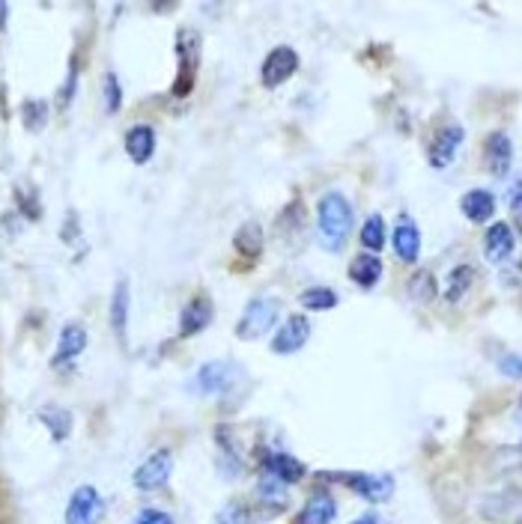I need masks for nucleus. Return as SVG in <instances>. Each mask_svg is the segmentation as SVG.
I'll use <instances>...</instances> for the list:
<instances>
[{
    "mask_svg": "<svg viewBox=\"0 0 522 524\" xmlns=\"http://www.w3.org/2000/svg\"><path fill=\"white\" fill-rule=\"evenodd\" d=\"M263 465H266V474L278 483H299L305 477V465L299 459H293L290 453H266L263 456Z\"/></svg>",
    "mask_w": 522,
    "mask_h": 524,
    "instance_id": "obj_13",
    "label": "nucleus"
},
{
    "mask_svg": "<svg viewBox=\"0 0 522 524\" xmlns=\"http://www.w3.org/2000/svg\"><path fill=\"white\" fill-rule=\"evenodd\" d=\"M215 524H251V515L242 503H227L224 510L215 515Z\"/></svg>",
    "mask_w": 522,
    "mask_h": 524,
    "instance_id": "obj_29",
    "label": "nucleus"
},
{
    "mask_svg": "<svg viewBox=\"0 0 522 524\" xmlns=\"http://www.w3.org/2000/svg\"><path fill=\"white\" fill-rule=\"evenodd\" d=\"M126 153L135 164H144L156 153V131L153 126H135L126 135Z\"/></svg>",
    "mask_w": 522,
    "mask_h": 524,
    "instance_id": "obj_18",
    "label": "nucleus"
},
{
    "mask_svg": "<svg viewBox=\"0 0 522 524\" xmlns=\"http://www.w3.org/2000/svg\"><path fill=\"white\" fill-rule=\"evenodd\" d=\"M39 420L48 426L51 435H55V441H63L69 432H72V414L66 412V408H57V405H48L39 412Z\"/></svg>",
    "mask_w": 522,
    "mask_h": 524,
    "instance_id": "obj_23",
    "label": "nucleus"
},
{
    "mask_svg": "<svg viewBox=\"0 0 522 524\" xmlns=\"http://www.w3.org/2000/svg\"><path fill=\"white\" fill-rule=\"evenodd\" d=\"M131 524H173V519L162 510H153V506H147V510H140Z\"/></svg>",
    "mask_w": 522,
    "mask_h": 524,
    "instance_id": "obj_30",
    "label": "nucleus"
},
{
    "mask_svg": "<svg viewBox=\"0 0 522 524\" xmlns=\"http://www.w3.org/2000/svg\"><path fill=\"white\" fill-rule=\"evenodd\" d=\"M257 492H260V497L263 501H272L275 506H284L287 503V492H284V483H278V479H272V477H266L260 483V488H257Z\"/></svg>",
    "mask_w": 522,
    "mask_h": 524,
    "instance_id": "obj_28",
    "label": "nucleus"
},
{
    "mask_svg": "<svg viewBox=\"0 0 522 524\" xmlns=\"http://www.w3.org/2000/svg\"><path fill=\"white\" fill-rule=\"evenodd\" d=\"M311 337V322L305 316H290L284 325L278 328L275 340H272V352L275 354H293L307 343Z\"/></svg>",
    "mask_w": 522,
    "mask_h": 524,
    "instance_id": "obj_8",
    "label": "nucleus"
},
{
    "mask_svg": "<svg viewBox=\"0 0 522 524\" xmlns=\"http://www.w3.org/2000/svg\"><path fill=\"white\" fill-rule=\"evenodd\" d=\"M278 310H281V304L275 298L248 301L242 319L236 322V337H242V340H257V337L272 331V325H275V319H278Z\"/></svg>",
    "mask_w": 522,
    "mask_h": 524,
    "instance_id": "obj_3",
    "label": "nucleus"
},
{
    "mask_svg": "<svg viewBox=\"0 0 522 524\" xmlns=\"http://www.w3.org/2000/svg\"><path fill=\"white\" fill-rule=\"evenodd\" d=\"M352 524H379V521L374 519V515H361V519H356Z\"/></svg>",
    "mask_w": 522,
    "mask_h": 524,
    "instance_id": "obj_35",
    "label": "nucleus"
},
{
    "mask_svg": "<svg viewBox=\"0 0 522 524\" xmlns=\"http://www.w3.org/2000/svg\"><path fill=\"white\" fill-rule=\"evenodd\" d=\"M385 242H388V229H385L383 215H370L365 220V227H361V245H365L367 251H383Z\"/></svg>",
    "mask_w": 522,
    "mask_h": 524,
    "instance_id": "obj_24",
    "label": "nucleus"
},
{
    "mask_svg": "<svg viewBox=\"0 0 522 524\" xmlns=\"http://www.w3.org/2000/svg\"><path fill=\"white\" fill-rule=\"evenodd\" d=\"M46 113H48V108H46L42 102H28V104H24V117H28V122H30L33 129H39V126H42Z\"/></svg>",
    "mask_w": 522,
    "mask_h": 524,
    "instance_id": "obj_31",
    "label": "nucleus"
},
{
    "mask_svg": "<svg viewBox=\"0 0 522 524\" xmlns=\"http://www.w3.org/2000/svg\"><path fill=\"white\" fill-rule=\"evenodd\" d=\"M463 137H466V131L463 126H457V122L442 126L430 144V164L436 167V171H448V167L454 164L459 146H463Z\"/></svg>",
    "mask_w": 522,
    "mask_h": 524,
    "instance_id": "obj_7",
    "label": "nucleus"
},
{
    "mask_svg": "<svg viewBox=\"0 0 522 524\" xmlns=\"http://www.w3.org/2000/svg\"><path fill=\"white\" fill-rule=\"evenodd\" d=\"M236 251L245 256V260H257L263 251V229L257 227V224H245V227H239V233H236Z\"/></svg>",
    "mask_w": 522,
    "mask_h": 524,
    "instance_id": "obj_22",
    "label": "nucleus"
},
{
    "mask_svg": "<svg viewBox=\"0 0 522 524\" xmlns=\"http://www.w3.org/2000/svg\"><path fill=\"white\" fill-rule=\"evenodd\" d=\"M126 325H129V283L120 280L111 295V328L117 337H126Z\"/></svg>",
    "mask_w": 522,
    "mask_h": 524,
    "instance_id": "obj_20",
    "label": "nucleus"
},
{
    "mask_svg": "<svg viewBox=\"0 0 522 524\" xmlns=\"http://www.w3.org/2000/svg\"><path fill=\"white\" fill-rule=\"evenodd\" d=\"M510 212L519 218V182H513V188H510Z\"/></svg>",
    "mask_w": 522,
    "mask_h": 524,
    "instance_id": "obj_34",
    "label": "nucleus"
},
{
    "mask_svg": "<svg viewBox=\"0 0 522 524\" xmlns=\"http://www.w3.org/2000/svg\"><path fill=\"white\" fill-rule=\"evenodd\" d=\"M472 283H475V271H472V265H457V269L450 271L448 287H445V301H448V304H459L466 292L472 289Z\"/></svg>",
    "mask_w": 522,
    "mask_h": 524,
    "instance_id": "obj_21",
    "label": "nucleus"
},
{
    "mask_svg": "<svg viewBox=\"0 0 522 524\" xmlns=\"http://www.w3.org/2000/svg\"><path fill=\"white\" fill-rule=\"evenodd\" d=\"M105 515V501L93 486L75 488L66 503V524H99Z\"/></svg>",
    "mask_w": 522,
    "mask_h": 524,
    "instance_id": "obj_5",
    "label": "nucleus"
},
{
    "mask_svg": "<svg viewBox=\"0 0 522 524\" xmlns=\"http://www.w3.org/2000/svg\"><path fill=\"white\" fill-rule=\"evenodd\" d=\"M75 78H78V72H75V66H72V69H69L66 87H63V90H60V108H66V104H69V99H72V96H69V93L75 90Z\"/></svg>",
    "mask_w": 522,
    "mask_h": 524,
    "instance_id": "obj_33",
    "label": "nucleus"
},
{
    "mask_svg": "<svg viewBox=\"0 0 522 524\" xmlns=\"http://www.w3.org/2000/svg\"><path fill=\"white\" fill-rule=\"evenodd\" d=\"M212 322V301L209 298H191L189 304L182 307V316H180V334L182 337H194L200 334L203 328Z\"/></svg>",
    "mask_w": 522,
    "mask_h": 524,
    "instance_id": "obj_14",
    "label": "nucleus"
},
{
    "mask_svg": "<svg viewBox=\"0 0 522 524\" xmlns=\"http://www.w3.org/2000/svg\"><path fill=\"white\" fill-rule=\"evenodd\" d=\"M484 158H486V167H490V173H495V176L508 173V167H510V158H513L510 137H508V135H501V131H495V135H490V137H486Z\"/></svg>",
    "mask_w": 522,
    "mask_h": 524,
    "instance_id": "obj_16",
    "label": "nucleus"
},
{
    "mask_svg": "<svg viewBox=\"0 0 522 524\" xmlns=\"http://www.w3.org/2000/svg\"><path fill=\"white\" fill-rule=\"evenodd\" d=\"M343 483L374 503L385 501V497L394 492V479L385 474H349V477H343Z\"/></svg>",
    "mask_w": 522,
    "mask_h": 524,
    "instance_id": "obj_12",
    "label": "nucleus"
},
{
    "mask_svg": "<svg viewBox=\"0 0 522 524\" xmlns=\"http://www.w3.org/2000/svg\"><path fill=\"white\" fill-rule=\"evenodd\" d=\"M392 245H394V254L400 256L403 262H418L421 233H418V224H415L409 215H400V220H397L394 236H392Z\"/></svg>",
    "mask_w": 522,
    "mask_h": 524,
    "instance_id": "obj_9",
    "label": "nucleus"
},
{
    "mask_svg": "<svg viewBox=\"0 0 522 524\" xmlns=\"http://www.w3.org/2000/svg\"><path fill=\"white\" fill-rule=\"evenodd\" d=\"M171 470H173V453L167 447L156 450L144 465H138L135 486L140 488V492H156V488H162L167 479H171Z\"/></svg>",
    "mask_w": 522,
    "mask_h": 524,
    "instance_id": "obj_6",
    "label": "nucleus"
},
{
    "mask_svg": "<svg viewBox=\"0 0 522 524\" xmlns=\"http://www.w3.org/2000/svg\"><path fill=\"white\" fill-rule=\"evenodd\" d=\"M513 245H517V236H513L510 224H504V220H499V224H493L490 229H486L484 254H486V260L490 262L501 265L513 254Z\"/></svg>",
    "mask_w": 522,
    "mask_h": 524,
    "instance_id": "obj_11",
    "label": "nucleus"
},
{
    "mask_svg": "<svg viewBox=\"0 0 522 524\" xmlns=\"http://www.w3.org/2000/svg\"><path fill=\"white\" fill-rule=\"evenodd\" d=\"M406 292H409L415 301L427 304V301L436 298V280H433L430 271H418V274H412L409 283H406Z\"/></svg>",
    "mask_w": 522,
    "mask_h": 524,
    "instance_id": "obj_26",
    "label": "nucleus"
},
{
    "mask_svg": "<svg viewBox=\"0 0 522 524\" xmlns=\"http://www.w3.org/2000/svg\"><path fill=\"white\" fill-rule=\"evenodd\" d=\"M459 209H463V215L468 220H475V224H484V220H490L495 215V197L490 191L484 188H475L463 194V200H459Z\"/></svg>",
    "mask_w": 522,
    "mask_h": 524,
    "instance_id": "obj_17",
    "label": "nucleus"
},
{
    "mask_svg": "<svg viewBox=\"0 0 522 524\" xmlns=\"http://www.w3.org/2000/svg\"><path fill=\"white\" fill-rule=\"evenodd\" d=\"M84 345H87V328L81 322H66L63 331H60V340H57L55 367H66V363H72L78 354L84 352Z\"/></svg>",
    "mask_w": 522,
    "mask_h": 524,
    "instance_id": "obj_10",
    "label": "nucleus"
},
{
    "mask_svg": "<svg viewBox=\"0 0 522 524\" xmlns=\"http://www.w3.org/2000/svg\"><path fill=\"white\" fill-rule=\"evenodd\" d=\"M120 104H122V87L117 81V75L108 72V75H105V111L117 113Z\"/></svg>",
    "mask_w": 522,
    "mask_h": 524,
    "instance_id": "obj_27",
    "label": "nucleus"
},
{
    "mask_svg": "<svg viewBox=\"0 0 522 524\" xmlns=\"http://www.w3.org/2000/svg\"><path fill=\"white\" fill-rule=\"evenodd\" d=\"M299 301H302L305 310H316V313H325V310L338 307V292L329 289V287H314V289H305Z\"/></svg>",
    "mask_w": 522,
    "mask_h": 524,
    "instance_id": "obj_25",
    "label": "nucleus"
},
{
    "mask_svg": "<svg viewBox=\"0 0 522 524\" xmlns=\"http://www.w3.org/2000/svg\"><path fill=\"white\" fill-rule=\"evenodd\" d=\"M334 515H338V501L329 492H316L299 512V524H332Z\"/></svg>",
    "mask_w": 522,
    "mask_h": 524,
    "instance_id": "obj_15",
    "label": "nucleus"
},
{
    "mask_svg": "<svg viewBox=\"0 0 522 524\" xmlns=\"http://www.w3.org/2000/svg\"><path fill=\"white\" fill-rule=\"evenodd\" d=\"M299 69V54L290 46H278L272 48L266 60H263L260 66V81L263 87H269V90H275V87H281L284 81H290V78L296 75Z\"/></svg>",
    "mask_w": 522,
    "mask_h": 524,
    "instance_id": "obj_4",
    "label": "nucleus"
},
{
    "mask_svg": "<svg viewBox=\"0 0 522 524\" xmlns=\"http://www.w3.org/2000/svg\"><path fill=\"white\" fill-rule=\"evenodd\" d=\"M316 229H320V245L325 251L338 254L347 247L352 229V206L341 191L323 194L316 203Z\"/></svg>",
    "mask_w": 522,
    "mask_h": 524,
    "instance_id": "obj_1",
    "label": "nucleus"
},
{
    "mask_svg": "<svg viewBox=\"0 0 522 524\" xmlns=\"http://www.w3.org/2000/svg\"><path fill=\"white\" fill-rule=\"evenodd\" d=\"M349 278L358 283L361 289H374L379 278H383V260H376L374 254H361L349 265Z\"/></svg>",
    "mask_w": 522,
    "mask_h": 524,
    "instance_id": "obj_19",
    "label": "nucleus"
},
{
    "mask_svg": "<svg viewBox=\"0 0 522 524\" xmlns=\"http://www.w3.org/2000/svg\"><path fill=\"white\" fill-rule=\"evenodd\" d=\"M499 370L508 372L510 378H519V358H517V354H508V358L499 361Z\"/></svg>",
    "mask_w": 522,
    "mask_h": 524,
    "instance_id": "obj_32",
    "label": "nucleus"
},
{
    "mask_svg": "<svg viewBox=\"0 0 522 524\" xmlns=\"http://www.w3.org/2000/svg\"><path fill=\"white\" fill-rule=\"evenodd\" d=\"M239 381V367L230 361H209L194 372L191 387L200 396H224L227 390H233Z\"/></svg>",
    "mask_w": 522,
    "mask_h": 524,
    "instance_id": "obj_2",
    "label": "nucleus"
}]
</instances>
